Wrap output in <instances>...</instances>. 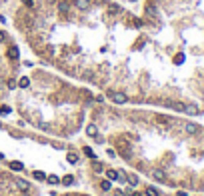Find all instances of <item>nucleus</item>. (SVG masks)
Returning a JSON list of instances; mask_svg holds the SVG:
<instances>
[{"label": "nucleus", "instance_id": "1", "mask_svg": "<svg viewBox=\"0 0 204 196\" xmlns=\"http://www.w3.org/2000/svg\"><path fill=\"white\" fill-rule=\"evenodd\" d=\"M14 186L18 188L20 192H28V190H30V184H28L26 180H24V178H20V176H16V178H14Z\"/></svg>", "mask_w": 204, "mask_h": 196}, {"label": "nucleus", "instance_id": "2", "mask_svg": "<svg viewBox=\"0 0 204 196\" xmlns=\"http://www.w3.org/2000/svg\"><path fill=\"white\" fill-rule=\"evenodd\" d=\"M110 100H112L114 104H126V94H124V92H112V94H110Z\"/></svg>", "mask_w": 204, "mask_h": 196}, {"label": "nucleus", "instance_id": "3", "mask_svg": "<svg viewBox=\"0 0 204 196\" xmlns=\"http://www.w3.org/2000/svg\"><path fill=\"white\" fill-rule=\"evenodd\" d=\"M74 6L78 10H82V12H86V10H90L92 2H90V0H74Z\"/></svg>", "mask_w": 204, "mask_h": 196}, {"label": "nucleus", "instance_id": "4", "mask_svg": "<svg viewBox=\"0 0 204 196\" xmlns=\"http://www.w3.org/2000/svg\"><path fill=\"white\" fill-rule=\"evenodd\" d=\"M184 130H186V134H196L198 132V124H194V122H188V124H184Z\"/></svg>", "mask_w": 204, "mask_h": 196}, {"label": "nucleus", "instance_id": "5", "mask_svg": "<svg viewBox=\"0 0 204 196\" xmlns=\"http://www.w3.org/2000/svg\"><path fill=\"white\" fill-rule=\"evenodd\" d=\"M152 178H154V180H158V182H164V180H166V176H164V172H162V170H152Z\"/></svg>", "mask_w": 204, "mask_h": 196}, {"label": "nucleus", "instance_id": "6", "mask_svg": "<svg viewBox=\"0 0 204 196\" xmlns=\"http://www.w3.org/2000/svg\"><path fill=\"white\" fill-rule=\"evenodd\" d=\"M126 180H128L130 186H138V176H136V174L128 172V174H126Z\"/></svg>", "mask_w": 204, "mask_h": 196}, {"label": "nucleus", "instance_id": "7", "mask_svg": "<svg viewBox=\"0 0 204 196\" xmlns=\"http://www.w3.org/2000/svg\"><path fill=\"white\" fill-rule=\"evenodd\" d=\"M58 10H60V12H68V10H70V2H68V0H60V2H58Z\"/></svg>", "mask_w": 204, "mask_h": 196}, {"label": "nucleus", "instance_id": "8", "mask_svg": "<svg viewBox=\"0 0 204 196\" xmlns=\"http://www.w3.org/2000/svg\"><path fill=\"white\" fill-rule=\"evenodd\" d=\"M86 134H88V136H96V134H98L96 124H88V126H86Z\"/></svg>", "mask_w": 204, "mask_h": 196}, {"label": "nucleus", "instance_id": "9", "mask_svg": "<svg viewBox=\"0 0 204 196\" xmlns=\"http://www.w3.org/2000/svg\"><path fill=\"white\" fill-rule=\"evenodd\" d=\"M62 184H64V186H70V184H74V176H72V174H66V176L62 178Z\"/></svg>", "mask_w": 204, "mask_h": 196}, {"label": "nucleus", "instance_id": "10", "mask_svg": "<svg viewBox=\"0 0 204 196\" xmlns=\"http://www.w3.org/2000/svg\"><path fill=\"white\" fill-rule=\"evenodd\" d=\"M106 178H108V180H118L120 174L116 172V170H106Z\"/></svg>", "mask_w": 204, "mask_h": 196}, {"label": "nucleus", "instance_id": "11", "mask_svg": "<svg viewBox=\"0 0 204 196\" xmlns=\"http://www.w3.org/2000/svg\"><path fill=\"white\" fill-rule=\"evenodd\" d=\"M100 188H102L104 192H108L110 188H112V180H102L100 182Z\"/></svg>", "mask_w": 204, "mask_h": 196}, {"label": "nucleus", "instance_id": "12", "mask_svg": "<svg viewBox=\"0 0 204 196\" xmlns=\"http://www.w3.org/2000/svg\"><path fill=\"white\" fill-rule=\"evenodd\" d=\"M66 160H68L70 164H76V162H78V154H76V152H68Z\"/></svg>", "mask_w": 204, "mask_h": 196}, {"label": "nucleus", "instance_id": "13", "mask_svg": "<svg viewBox=\"0 0 204 196\" xmlns=\"http://www.w3.org/2000/svg\"><path fill=\"white\" fill-rule=\"evenodd\" d=\"M46 182L48 184H60V178L54 176V174H50V176H46Z\"/></svg>", "mask_w": 204, "mask_h": 196}, {"label": "nucleus", "instance_id": "14", "mask_svg": "<svg viewBox=\"0 0 204 196\" xmlns=\"http://www.w3.org/2000/svg\"><path fill=\"white\" fill-rule=\"evenodd\" d=\"M108 12H110V14H118V12H120V6L118 4H110L108 6Z\"/></svg>", "mask_w": 204, "mask_h": 196}, {"label": "nucleus", "instance_id": "15", "mask_svg": "<svg viewBox=\"0 0 204 196\" xmlns=\"http://www.w3.org/2000/svg\"><path fill=\"white\" fill-rule=\"evenodd\" d=\"M28 84H30V80H28L26 76H22V78H20V82H18L20 88H28Z\"/></svg>", "mask_w": 204, "mask_h": 196}, {"label": "nucleus", "instance_id": "16", "mask_svg": "<svg viewBox=\"0 0 204 196\" xmlns=\"http://www.w3.org/2000/svg\"><path fill=\"white\" fill-rule=\"evenodd\" d=\"M34 178H36L38 182H42V180H46V174L40 172V170H36V172H34Z\"/></svg>", "mask_w": 204, "mask_h": 196}, {"label": "nucleus", "instance_id": "17", "mask_svg": "<svg viewBox=\"0 0 204 196\" xmlns=\"http://www.w3.org/2000/svg\"><path fill=\"white\" fill-rule=\"evenodd\" d=\"M10 168H12V170H22L24 164L22 162H14V160H12V162H10Z\"/></svg>", "mask_w": 204, "mask_h": 196}, {"label": "nucleus", "instance_id": "18", "mask_svg": "<svg viewBox=\"0 0 204 196\" xmlns=\"http://www.w3.org/2000/svg\"><path fill=\"white\" fill-rule=\"evenodd\" d=\"M8 56H10V58H18V48L12 46V48L8 50Z\"/></svg>", "mask_w": 204, "mask_h": 196}, {"label": "nucleus", "instance_id": "19", "mask_svg": "<svg viewBox=\"0 0 204 196\" xmlns=\"http://www.w3.org/2000/svg\"><path fill=\"white\" fill-rule=\"evenodd\" d=\"M146 14H148V16H156V8H154L152 4H148V6H146Z\"/></svg>", "mask_w": 204, "mask_h": 196}, {"label": "nucleus", "instance_id": "20", "mask_svg": "<svg viewBox=\"0 0 204 196\" xmlns=\"http://www.w3.org/2000/svg\"><path fill=\"white\" fill-rule=\"evenodd\" d=\"M82 152H84L86 156H90V158H94V152H92V148H90V146H84V148H82Z\"/></svg>", "mask_w": 204, "mask_h": 196}, {"label": "nucleus", "instance_id": "21", "mask_svg": "<svg viewBox=\"0 0 204 196\" xmlns=\"http://www.w3.org/2000/svg\"><path fill=\"white\" fill-rule=\"evenodd\" d=\"M12 110H10V106H0V114H10Z\"/></svg>", "mask_w": 204, "mask_h": 196}, {"label": "nucleus", "instance_id": "22", "mask_svg": "<svg viewBox=\"0 0 204 196\" xmlns=\"http://www.w3.org/2000/svg\"><path fill=\"white\" fill-rule=\"evenodd\" d=\"M146 196H158V192L154 188H146Z\"/></svg>", "mask_w": 204, "mask_h": 196}, {"label": "nucleus", "instance_id": "23", "mask_svg": "<svg viewBox=\"0 0 204 196\" xmlns=\"http://www.w3.org/2000/svg\"><path fill=\"white\" fill-rule=\"evenodd\" d=\"M182 60H184V54H178V56H176V58H174V62H176V64H180V62H182Z\"/></svg>", "mask_w": 204, "mask_h": 196}, {"label": "nucleus", "instance_id": "24", "mask_svg": "<svg viewBox=\"0 0 204 196\" xmlns=\"http://www.w3.org/2000/svg\"><path fill=\"white\" fill-rule=\"evenodd\" d=\"M106 154H108V156H110V158H114V156H116V152H114V150H112V148H108V150H106Z\"/></svg>", "mask_w": 204, "mask_h": 196}, {"label": "nucleus", "instance_id": "25", "mask_svg": "<svg viewBox=\"0 0 204 196\" xmlns=\"http://www.w3.org/2000/svg\"><path fill=\"white\" fill-rule=\"evenodd\" d=\"M94 170H98V172H100V170H102V164H100V162H94Z\"/></svg>", "mask_w": 204, "mask_h": 196}, {"label": "nucleus", "instance_id": "26", "mask_svg": "<svg viewBox=\"0 0 204 196\" xmlns=\"http://www.w3.org/2000/svg\"><path fill=\"white\" fill-rule=\"evenodd\" d=\"M22 2H24L26 6H32V4H34V0H22Z\"/></svg>", "mask_w": 204, "mask_h": 196}, {"label": "nucleus", "instance_id": "27", "mask_svg": "<svg viewBox=\"0 0 204 196\" xmlns=\"http://www.w3.org/2000/svg\"><path fill=\"white\" fill-rule=\"evenodd\" d=\"M4 38H6V34L2 32V30H0V42H2V40H4Z\"/></svg>", "mask_w": 204, "mask_h": 196}, {"label": "nucleus", "instance_id": "28", "mask_svg": "<svg viewBox=\"0 0 204 196\" xmlns=\"http://www.w3.org/2000/svg\"><path fill=\"white\" fill-rule=\"evenodd\" d=\"M132 196H142V194H138V192H134V194H132Z\"/></svg>", "mask_w": 204, "mask_h": 196}, {"label": "nucleus", "instance_id": "29", "mask_svg": "<svg viewBox=\"0 0 204 196\" xmlns=\"http://www.w3.org/2000/svg\"><path fill=\"white\" fill-rule=\"evenodd\" d=\"M2 158H4V154H2V152H0V160H2Z\"/></svg>", "mask_w": 204, "mask_h": 196}]
</instances>
